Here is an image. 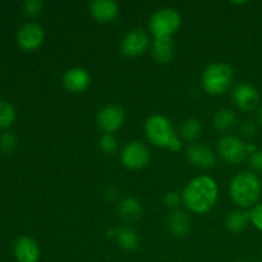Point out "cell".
Returning <instances> with one entry per match:
<instances>
[{
    "label": "cell",
    "mask_w": 262,
    "mask_h": 262,
    "mask_svg": "<svg viewBox=\"0 0 262 262\" xmlns=\"http://www.w3.org/2000/svg\"><path fill=\"white\" fill-rule=\"evenodd\" d=\"M219 194L217 184L211 177L201 176L192 179L183 189L182 199L188 210L194 214H205L215 206Z\"/></svg>",
    "instance_id": "obj_1"
},
{
    "label": "cell",
    "mask_w": 262,
    "mask_h": 262,
    "mask_svg": "<svg viewBox=\"0 0 262 262\" xmlns=\"http://www.w3.org/2000/svg\"><path fill=\"white\" fill-rule=\"evenodd\" d=\"M261 179L252 171H241L230 182L229 192L233 201L239 207L255 206L260 199Z\"/></svg>",
    "instance_id": "obj_2"
},
{
    "label": "cell",
    "mask_w": 262,
    "mask_h": 262,
    "mask_svg": "<svg viewBox=\"0 0 262 262\" xmlns=\"http://www.w3.org/2000/svg\"><path fill=\"white\" fill-rule=\"evenodd\" d=\"M145 132L150 142L158 147L179 151L183 146L170 120L161 114H154L146 120Z\"/></svg>",
    "instance_id": "obj_3"
},
{
    "label": "cell",
    "mask_w": 262,
    "mask_h": 262,
    "mask_svg": "<svg viewBox=\"0 0 262 262\" xmlns=\"http://www.w3.org/2000/svg\"><path fill=\"white\" fill-rule=\"evenodd\" d=\"M202 87L210 95H222L233 81L232 67L225 63H212L202 73Z\"/></svg>",
    "instance_id": "obj_4"
},
{
    "label": "cell",
    "mask_w": 262,
    "mask_h": 262,
    "mask_svg": "<svg viewBox=\"0 0 262 262\" xmlns=\"http://www.w3.org/2000/svg\"><path fill=\"white\" fill-rule=\"evenodd\" d=\"M181 14L173 8H161L156 10L150 19V31L154 37H171L181 27Z\"/></svg>",
    "instance_id": "obj_5"
},
{
    "label": "cell",
    "mask_w": 262,
    "mask_h": 262,
    "mask_svg": "<svg viewBox=\"0 0 262 262\" xmlns=\"http://www.w3.org/2000/svg\"><path fill=\"white\" fill-rule=\"evenodd\" d=\"M151 154L147 146L140 141H133L124 146L122 154H120V160L125 168L130 170H138L142 169L150 163Z\"/></svg>",
    "instance_id": "obj_6"
},
{
    "label": "cell",
    "mask_w": 262,
    "mask_h": 262,
    "mask_svg": "<svg viewBox=\"0 0 262 262\" xmlns=\"http://www.w3.org/2000/svg\"><path fill=\"white\" fill-rule=\"evenodd\" d=\"M217 150L225 161L232 164L243 163L250 155L248 143H245L234 136H224L220 138L217 143Z\"/></svg>",
    "instance_id": "obj_7"
},
{
    "label": "cell",
    "mask_w": 262,
    "mask_h": 262,
    "mask_svg": "<svg viewBox=\"0 0 262 262\" xmlns=\"http://www.w3.org/2000/svg\"><path fill=\"white\" fill-rule=\"evenodd\" d=\"M148 45H150V37L146 31H143L142 28H135L124 36L120 48L124 55L136 58V56L142 55L147 50Z\"/></svg>",
    "instance_id": "obj_8"
},
{
    "label": "cell",
    "mask_w": 262,
    "mask_h": 262,
    "mask_svg": "<svg viewBox=\"0 0 262 262\" xmlns=\"http://www.w3.org/2000/svg\"><path fill=\"white\" fill-rule=\"evenodd\" d=\"M124 110L118 105H107L97 114V124L105 133H113L124 124Z\"/></svg>",
    "instance_id": "obj_9"
},
{
    "label": "cell",
    "mask_w": 262,
    "mask_h": 262,
    "mask_svg": "<svg viewBox=\"0 0 262 262\" xmlns=\"http://www.w3.org/2000/svg\"><path fill=\"white\" fill-rule=\"evenodd\" d=\"M45 38L43 28L38 23L27 22L18 31V42L26 50H35Z\"/></svg>",
    "instance_id": "obj_10"
},
{
    "label": "cell",
    "mask_w": 262,
    "mask_h": 262,
    "mask_svg": "<svg viewBox=\"0 0 262 262\" xmlns=\"http://www.w3.org/2000/svg\"><path fill=\"white\" fill-rule=\"evenodd\" d=\"M233 101L243 112H252L260 102V94L253 86L248 83L238 84L233 91Z\"/></svg>",
    "instance_id": "obj_11"
},
{
    "label": "cell",
    "mask_w": 262,
    "mask_h": 262,
    "mask_svg": "<svg viewBox=\"0 0 262 262\" xmlns=\"http://www.w3.org/2000/svg\"><path fill=\"white\" fill-rule=\"evenodd\" d=\"M63 84L69 92L73 94H79L89 89L91 84V76L89 72L81 67L71 68L64 73Z\"/></svg>",
    "instance_id": "obj_12"
},
{
    "label": "cell",
    "mask_w": 262,
    "mask_h": 262,
    "mask_svg": "<svg viewBox=\"0 0 262 262\" xmlns=\"http://www.w3.org/2000/svg\"><path fill=\"white\" fill-rule=\"evenodd\" d=\"M187 159L194 166H199L202 169H209L214 166L215 164L214 151L204 143L189 145V147L187 148Z\"/></svg>",
    "instance_id": "obj_13"
},
{
    "label": "cell",
    "mask_w": 262,
    "mask_h": 262,
    "mask_svg": "<svg viewBox=\"0 0 262 262\" xmlns=\"http://www.w3.org/2000/svg\"><path fill=\"white\" fill-rule=\"evenodd\" d=\"M14 256L18 262H37L40 260V248L35 239L23 235L15 241Z\"/></svg>",
    "instance_id": "obj_14"
},
{
    "label": "cell",
    "mask_w": 262,
    "mask_h": 262,
    "mask_svg": "<svg viewBox=\"0 0 262 262\" xmlns=\"http://www.w3.org/2000/svg\"><path fill=\"white\" fill-rule=\"evenodd\" d=\"M90 13L99 22H110L119 13V7L113 0H95L90 4Z\"/></svg>",
    "instance_id": "obj_15"
},
{
    "label": "cell",
    "mask_w": 262,
    "mask_h": 262,
    "mask_svg": "<svg viewBox=\"0 0 262 262\" xmlns=\"http://www.w3.org/2000/svg\"><path fill=\"white\" fill-rule=\"evenodd\" d=\"M169 230L176 237H184L191 230V219L188 215L181 210H176L170 214L168 220Z\"/></svg>",
    "instance_id": "obj_16"
},
{
    "label": "cell",
    "mask_w": 262,
    "mask_h": 262,
    "mask_svg": "<svg viewBox=\"0 0 262 262\" xmlns=\"http://www.w3.org/2000/svg\"><path fill=\"white\" fill-rule=\"evenodd\" d=\"M152 55L160 63H168L174 56V43L171 37H154Z\"/></svg>",
    "instance_id": "obj_17"
},
{
    "label": "cell",
    "mask_w": 262,
    "mask_h": 262,
    "mask_svg": "<svg viewBox=\"0 0 262 262\" xmlns=\"http://www.w3.org/2000/svg\"><path fill=\"white\" fill-rule=\"evenodd\" d=\"M113 238L117 241L118 245L125 251H133L140 245L138 234L130 228H120V229L113 230Z\"/></svg>",
    "instance_id": "obj_18"
},
{
    "label": "cell",
    "mask_w": 262,
    "mask_h": 262,
    "mask_svg": "<svg viewBox=\"0 0 262 262\" xmlns=\"http://www.w3.org/2000/svg\"><path fill=\"white\" fill-rule=\"evenodd\" d=\"M119 214L124 222L135 223L142 215V206L133 197H127L119 205Z\"/></svg>",
    "instance_id": "obj_19"
},
{
    "label": "cell",
    "mask_w": 262,
    "mask_h": 262,
    "mask_svg": "<svg viewBox=\"0 0 262 262\" xmlns=\"http://www.w3.org/2000/svg\"><path fill=\"white\" fill-rule=\"evenodd\" d=\"M251 223V215L248 211H233L228 215L225 224L227 228L233 233H241L247 228V225Z\"/></svg>",
    "instance_id": "obj_20"
},
{
    "label": "cell",
    "mask_w": 262,
    "mask_h": 262,
    "mask_svg": "<svg viewBox=\"0 0 262 262\" xmlns=\"http://www.w3.org/2000/svg\"><path fill=\"white\" fill-rule=\"evenodd\" d=\"M214 125L220 130H229L237 123V115L233 110L230 109H222L219 112L215 113L214 118H212Z\"/></svg>",
    "instance_id": "obj_21"
},
{
    "label": "cell",
    "mask_w": 262,
    "mask_h": 262,
    "mask_svg": "<svg viewBox=\"0 0 262 262\" xmlns=\"http://www.w3.org/2000/svg\"><path fill=\"white\" fill-rule=\"evenodd\" d=\"M202 130V125L196 118H188L184 120L181 127V136L186 141H194L200 136Z\"/></svg>",
    "instance_id": "obj_22"
},
{
    "label": "cell",
    "mask_w": 262,
    "mask_h": 262,
    "mask_svg": "<svg viewBox=\"0 0 262 262\" xmlns=\"http://www.w3.org/2000/svg\"><path fill=\"white\" fill-rule=\"evenodd\" d=\"M15 119V110L12 106V104H9L5 100L0 99V127L7 128L14 122Z\"/></svg>",
    "instance_id": "obj_23"
},
{
    "label": "cell",
    "mask_w": 262,
    "mask_h": 262,
    "mask_svg": "<svg viewBox=\"0 0 262 262\" xmlns=\"http://www.w3.org/2000/svg\"><path fill=\"white\" fill-rule=\"evenodd\" d=\"M99 148L104 154H114L118 148V142L112 133H104L99 140Z\"/></svg>",
    "instance_id": "obj_24"
},
{
    "label": "cell",
    "mask_w": 262,
    "mask_h": 262,
    "mask_svg": "<svg viewBox=\"0 0 262 262\" xmlns=\"http://www.w3.org/2000/svg\"><path fill=\"white\" fill-rule=\"evenodd\" d=\"M41 9H42V2H40V0H26L23 3V10L30 17L37 15L41 12Z\"/></svg>",
    "instance_id": "obj_25"
},
{
    "label": "cell",
    "mask_w": 262,
    "mask_h": 262,
    "mask_svg": "<svg viewBox=\"0 0 262 262\" xmlns=\"http://www.w3.org/2000/svg\"><path fill=\"white\" fill-rule=\"evenodd\" d=\"M15 143H17V140L12 132L3 133L2 137H0V147L7 152H10L15 147Z\"/></svg>",
    "instance_id": "obj_26"
},
{
    "label": "cell",
    "mask_w": 262,
    "mask_h": 262,
    "mask_svg": "<svg viewBox=\"0 0 262 262\" xmlns=\"http://www.w3.org/2000/svg\"><path fill=\"white\" fill-rule=\"evenodd\" d=\"M251 223L262 232V204H257L250 211Z\"/></svg>",
    "instance_id": "obj_27"
},
{
    "label": "cell",
    "mask_w": 262,
    "mask_h": 262,
    "mask_svg": "<svg viewBox=\"0 0 262 262\" xmlns=\"http://www.w3.org/2000/svg\"><path fill=\"white\" fill-rule=\"evenodd\" d=\"M164 202L170 209H177V207L181 206V204L183 202V199H182V194L177 193V192H169L164 197Z\"/></svg>",
    "instance_id": "obj_28"
},
{
    "label": "cell",
    "mask_w": 262,
    "mask_h": 262,
    "mask_svg": "<svg viewBox=\"0 0 262 262\" xmlns=\"http://www.w3.org/2000/svg\"><path fill=\"white\" fill-rule=\"evenodd\" d=\"M250 163L255 170L262 171V150H257L250 156Z\"/></svg>",
    "instance_id": "obj_29"
},
{
    "label": "cell",
    "mask_w": 262,
    "mask_h": 262,
    "mask_svg": "<svg viewBox=\"0 0 262 262\" xmlns=\"http://www.w3.org/2000/svg\"><path fill=\"white\" fill-rule=\"evenodd\" d=\"M242 133L247 137H252L256 135V125L252 122H246L242 125Z\"/></svg>",
    "instance_id": "obj_30"
},
{
    "label": "cell",
    "mask_w": 262,
    "mask_h": 262,
    "mask_svg": "<svg viewBox=\"0 0 262 262\" xmlns=\"http://www.w3.org/2000/svg\"><path fill=\"white\" fill-rule=\"evenodd\" d=\"M258 120H260V123L262 124V105H261L260 110H258Z\"/></svg>",
    "instance_id": "obj_31"
},
{
    "label": "cell",
    "mask_w": 262,
    "mask_h": 262,
    "mask_svg": "<svg viewBox=\"0 0 262 262\" xmlns=\"http://www.w3.org/2000/svg\"><path fill=\"white\" fill-rule=\"evenodd\" d=\"M239 262H248V261H239Z\"/></svg>",
    "instance_id": "obj_32"
}]
</instances>
